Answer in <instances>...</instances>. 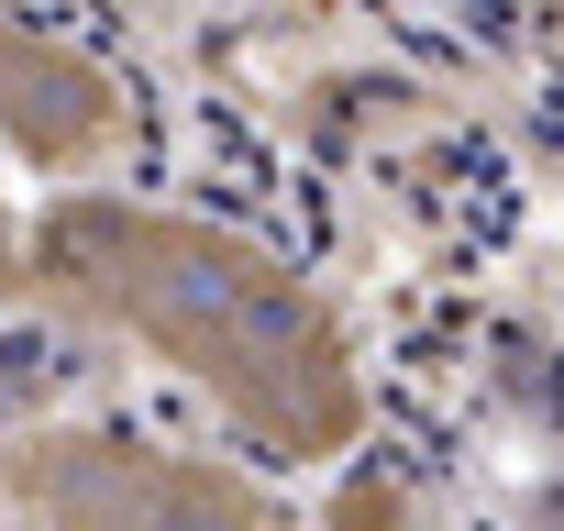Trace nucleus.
<instances>
[{"mask_svg": "<svg viewBox=\"0 0 564 531\" xmlns=\"http://www.w3.org/2000/svg\"><path fill=\"white\" fill-rule=\"evenodd\" d=\"M34 300L188 366L243 421L322 432L344 410V366H333L311 289L210 221H177V210H144L111 188H67L34 210Z\"/></svg>", "mask_w": 564, "mask_h": 531, "instance_id": "nucleus-1", "label": "nucleus"}, {"mask_svg": "<svg viewBox=\"0 0 564 531\" xmlns=\"http://www.w3.org/2000/svg\"><path fill=\"white\" fill-rule=\"evenodd\" d=\"M0 487L45 531H289L232 476H210V465H188V454H166L144 432H100V421L34 432Z\"/></svg>", "mask_w": 564, "mask_h": 531, "instance_id": "nucleus-2", "label": "nucleus"}, {"mask_svg": "<svg viewBox=\"0 0 564 531\" xmlns=\"http://www.w3.org/2000/svg\"><path fill=\"white\" fill-rule=\"evenodd\" d=\"M0 144L34 155V166H56V177H78V166H100L122 144L111 78L89 56H67L56 34L12 23V12H0Z\"/></svg>", "mask_w": 564, "mask_h": 531, "instance_id": "nucleus-3", "label": "nucleus"}, {"mask_svg": "<svg viewBox=\"0 0 564 531\" xmlns=\"http://www.w3.org/2000/svg\"><path fill=\"white\" fill-rule=\"evenodd\" d=\"M0 300H34V221H12V199H0Z\"/></svg>", "mask_w": 564, "mask_h": 531, "instance_id": "nucleus-4", "label": "nucleus"}, {"mask_svg": "<svg viewBox=\"0 0 564 531\" xmlns=\"http://www.w3.org/2000/svg\"><path fill=\"white\" fill-rule=\"evenodd\" d=\"M0 509H12V487H0ZM0 531H12V520H0Z\"/></svg>", "mask_w": 564, "mask_h": 531, "instance_id": "nucleus-5", "label": "nucleus"}]
</instances>
